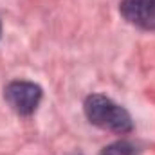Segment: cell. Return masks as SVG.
I'll return each mask as SVG.
<instances>
[{
    "label": "cell",
    "mask_w": 155,
    "mask_h": 155,
    "mask_svg": "<svg viewBox=\"0 0 155 155\" xmlns=\"http://www.w3.org/2000/svg\"><path fill=\"white\" fill-rule=\"evenodd\" d=\"M85 114L92 124H96L103 130L116 132V134H128L134 126L130 114L123 107H119L112 99L99 96V94L87 97Z\"/></svg>",
    "instance_id": "6da1fadb"
},
{
    "label": "cell",
    "mask_w": 155,
    "mask_h": 155,
    "mask_svg": "<svg viewBox=\"0 0 155 155\" xmlns=\"http://www.w3.org/2000/svg\"><path fill=\"white\" fill-rule=\"evenodd\" d=\"M4 97L16 114L31 116L40 105L41 88L31 81H11L4 90Z\"/></svg>",
    "instance_id": "7a4b0ae2"
},
{
    "label": "cell",
    "mask_w": 155,
    "mask_h": 155,
    "mask_svg": "<svg viewBox=\"0 0 155 155\" xmlns=\"http://www.w3.org/2000/svg\"><path fill=\"white\" fill-rule=\"evenodd\" d=\"M121 15L141 29L155 31V0H123Z\"/></svg>",
    "instance_id": "3957f363"
},
{
    "label": "cell",
    "mask_w": 155,
    "mask_h": 155,
    "mask_svg": "<svg viewBox=\"0 0 155 155\" xmlns=\"http://www.w3.org/2000/svg\"><path fill=\"white\" fill-rule=\"evenodd\" d=\"M135 146L132 144V143H128V141H117L114 144H110V146H107L101 155H135Z\"/></svg>",
    "instance_id": "277c9868"
}]
</instances>
